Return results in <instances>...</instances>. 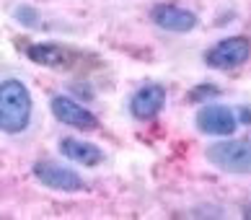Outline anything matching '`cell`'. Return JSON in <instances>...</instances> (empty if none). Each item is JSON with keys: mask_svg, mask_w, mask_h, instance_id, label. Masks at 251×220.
Here are the masks:
<instances>
[{"mask_svg": "<svg viewBox=\"0 0 251 220\" xmlns=\"http://www.w3.org/2000/svg\"><path fill=\"white\" fill-rule=\"evenodd\" d=\"M194 124L202 135H212V137H230L238 127V117L230 106L226 104H207L202 106L197 117H194Z\"/></svg>", "mask_w": 251, "mask_h": 220, "instance_id": "cell-5", "label": "cell"}, {"mask_svg": "<svg viewBox=\"0 0 251 220\" xmlns=\"http://www.w3.org/2000/svg\"><path fill=\"white\" fill-rule=\"evenodd\" d=\"M207 161L226 173L251 176V140H220L212 143L207 150Z\"/></svg>", "mask_w": 251, "mask_h": 220, "instance_id": "cell-2", "label": "cell"}, {"mask_svg": "<svg viewBox=\"0 0 251 220\" xmlns=\"http://www.w3.org/2000/svg\"><path fill=\"white\" fill-rule=\"evenodd\" d=\"M236 117H241V122H244V124H251V109L249 106H241L236 112Z\"/></svg>", "mask_w": 251, "mask_h": 220, "instance_id": "cell-13", "label": "cell"}, {"mask_svg": "<svg viewBox=\"0 0 251 220\" xmlns=\"http://www.w3.org/2000/svg\"><path fill=\"white\" fill-rule=\"evenodd\" d=\"M16 18L21 24H26V26H36V24H39V16H36V11H31V8H18Z\"/></svg>", "mask_w": 251, "mask_h": 220, "instance_id": "cell-12", "label": "cell"}, {"mask_svg": "<svg viewBox=\"0 0 251 220\" xmlns=\"http://www.w3.org/2000/svg\"><path fill=\"white\" fill-rule=\"evenodd\" d=\"M220 96V88L212 86V83H202V86H194L189 94H187V101L192 104H200V101H210V98Z\"/></svg>", "mask_w": 251, "mask_h": 220, "instance_id": "cell-11", "label": "cell"}, {"mask_svg": "<svg viewBox=\"0 0 251 220\" xmlns=\"http://www.w3.org/2000/svg\"><path fill=\"white\" fill-rule=\"evenodd\" d=\"M26 57L36 65L44 68H73L80 60V54L75 49L65 47V44H54V42H36L26 47Z\"/></svg>", "mask_w": 251, "mask_h": 220, "instance_id": "cell-9", "label": "cell"}, {"mask_svg": "<svg viewBox=\"0 0 251 220\" xmlns=\"http://www.w3.org/2000/svg\"><path fill=\"white\" fill-rule=\"evenodd\" d=\"M151 18L158 29L171 31V34H187L197 26V13L189 11V8L174 5V3H158L153 5Z\"/></svg>", "mask_w": 251, "mask_h": 220, "instance_id": "cell-7", "label": "cell"}, {"mask_svg": "<svg viewBox=\"0 0 251 220\" xmlns=\"http://www.w3.org/2000/svg\"><path fill=\"white\" fill-rule=\"evenodd\" d=\"M166 106V88L161 83H145L140 86L129 98V114L140 122L155 119Z\"/></svg>", "mask_w": 251, "mask_h": 220, "instance_id": "cell-8", "label": "cell"}, {"mask_svg": "<svg viewBox=\"0 0 251 220\" xmlns=\"http://www.w3.org/2000/svg\"><path fill=\"white\" fill-rule=\"evenodd\" d=\"M34 176H36L39 184H44L47 189L65 192V195H73V192L86 189V181L80 179L78 171L62 166V163H54V161H36L34 163Z\"/></svg>", "mask_w": 251, "mask_h": 220, "instance_id": "cell-4", "label": "cell"}, {"mask_svg": "<svg viewBox=\"0 0 251 220\" xmlns=\"http://www.w3.org/2000/svg\"><path fill=\"white\" fill-rule=\"evenodd\" d=\"M57 148L68 161H75L80 166H99V163L104 161V150H101L99 145L78 140V137H62Z\"/></svg>", "mask_w": 251, "mask_h": 220, "instance_id": "cell-10", "label": "cell"}, {"mask_svg": "<svg viewBox=\"0 0 251 220\" xmlns=\"http://www.w3.org/2000/svg\"><path fill=\"white\" fill-rule=\"evenodd\" d=\"M50 109L57 122L68 124V127H75V130H83V132H91L99 127V117L91 112V109H86L83 104H78L75 98L65 96V94H57L52 96L50 101Z\"/></svg>", "mask_w": 251, "mask_h": 220, "instance_id": "cell-6", "label": "cell"}, {"mask_svg": "<svg viewBox=\"0 0 251 220\" xmlns=\"http://www.w3.org/2000/svg\"><path fill=\"white\" fill-rule=\"evenodd\" d=\"M34 101L31 94L18 78H5L0 83V132L21 135L31 122Z\"/></svg>", "mask_w": 251, "mask_h": 220, "instance_id": "cell-1", "label": "cell"}, {"mask_svg": "<svg viewBox=\"0 0 251 220\" xmlns=\"http://www.w3.org/2000/svg\"><path fill=\"white\" fill-rule=\"evenodd\" d=\"M249 57H251L249 36H228V39H220L215 47L204 52V65L215 70H233L244 65Z\"/></svg>", "mask_w": 251, "mask_h": 220, "instance_id": "cell-3", "label": "cell"}]
</instances>
